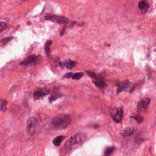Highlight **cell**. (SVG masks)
I'll use <instances>...</instances> for the list:
<instances>
[{
	"instance_id": "277c9868",
	"label": "cell",
	"mask_w": 156,
	"mask_h": 156,
	"mask_svg": "<svg viewBox=\"0 0 156 156\" xmlns=\"http://www.w3.org/2000/svg\"><path fill=\"white\" fill-rule=\"evenodd\" d=\"M45 19L60 24H67L69 22V20L67 19L66 17L58 15H48L45 16Z\"/></svg>"
},
{
	"instance_id": "7c38bea8",
	"label": "cell",
	"mask_w": 156,
	"mask_h": 156,
	"mask_svg": "<svg viewBox=\"0 0 156 156\" xmlns=\"http://www.w3.org/2000/svg\"><path fill=\"white\" fill-rule=\"evenodd\" d=\"M61 65H62L63 67H66L67 69H70V70H71V69H72L73 67H74L75 65H76V62L71 60H69L61 63Z\"/></svg>"
},
{
	"instance_id": "8fae6325",
	"label": "cell",
	"mask_w": 156,
	"mask_h": 156,
	"mask_svg": "<svg viewBox=\"0 0 156 156\" xmlns=\"http://www.w3.org/2000/svg\"><path fill=\"white\" fill-rule=\"evenodd\" d=\"M138 8L143 13H146L149 9V5L146 2L141 1L138 3Z\"/></svg>"
},
{
	"instance_id": "44dd1931",
	"label": "cell",
	"mask_w": 156,
	"mask_h": 156,
	"mask_svg": "<svg viewBox=\"0 0 156 156\" xmlns=\"http://www.w3.org/2000/svg\"><path fill=\"white\" fill-rule=\"evenodd\" d=\"M133 118H134L136 121H137L138 123H141L143 121V118L142 117H138V116H135V117H132Z\"/></svg>"
},
{
	"instance_id": "9c48e42d",
	"label": "cell",
	"mask_w": 156,
	"mask_h": 156,
	"mask_svg": "<svg viewBox=\"0 0 156 156\" xmlns=\"http://www.w3.org/2000/svg\"><path fill=\"white\" fill-rule=\"evenodd\" d=\"M134 131L135 128L134 126H129L121 131V134L124 137H128L134 134Z\"/></svg>"
},
{
	"instance_id": "d6986e66",
	"label": "cell",
	"mask_w": 156,
	"mask_h": 156,
	"mask_svg": "<svg viewBox=\"0 0 156 156\" xmlns=\"http://www.w3.org/2000/svg\"><path fill=\"white\" fill-rule=\"evenodd\" d=\"M7 104H8V102L5 100H1V110L2 111H5V108H6Z\"/></svg>"
},
{
	"instance_id": "30bf717a",
	"label": "cell",
	"mask_w": 156,
	"mask_h": 156,
	"mask_svg": "<svg viewBox=\"0 0 156 156\" xmlns=\"http://www.w3.org/2000/svg\"><path fill=\"white\" fill-rule=\"evenodd\" d=\"M130 83L131 82L129 81L128 80H124V81H123L122 82H121L118 85V87L117 89V93H120V92L126 90L129 87Z\"/></svg>"
},
{
	"instance_id": "5b68a950",
	"label": "cell",
	"mask_w": 156,
	"mask_h": 156,
	"mask_svg": "<svg viewBox=\"0 0 156 156\" xmlns=\"http://www.w3.org/2000/svg\"><path fill=\"white\" fill-rule=\"evenodd\" d=\"M37 124V121L34 117H31L30 118L28 119L27 122V131L29 134H34Z\"/></svg>"
},
{
	"instance_id": "52a82bcc",
	"label": "cell",
	"mask_w": 156,
	"mask_h": 156,
	"mask_svg": "<svg viewBox=\"0 0 156 156\" xmlns=\"http://www.w3.org/2000/svg\"><path fill=\"white\" fill-rule=\"evenodd\" d=\"M38 57L36 56H30L27 57L25 60H23L21 63L20 65H33L35 64L38 62Z\"/></svg>"
},
{
	"instance_id": "4fadbf2b",
	"label": "cell",
	"mask_w": 156,
	"mask_h": 156,
	"mask_svg": "<svg viewBox=\"0 0 156 156\" xmlns=\"http://www.w3.org/2000/svg\"><path fill=\"white\" fill-rule=\"evenodd\" d=\"M63 138H64V137L63 136H62V135L57 136L53 140V143L56 146H59L60 145V144H61L62 142L63 141Z\"/></svg>"
},
{
	"instance_id": "ac0fdd59",
	"label": "cell",
	"mask_w": 156,
	"mask_h": 156,
	"mask_svg": "<svg viewBox=\"0 0 156 156\" xmlns=\"http://www.w3.org/2000/svg\"><path fill=\"white\" fill-rule=\"evenodd\" d=\"M115 148L114 147H110V148H108L105 151V153H104V155H111L114 150Z\"/></svg>"
},
{
	"instance_id": "7a4b0ae2",
	"label": "cell",
	"mask_w": 156,
	"mask_h": 156,
	"mask_svg": "<svg viewBox=\"0 0 156 156\" xmlns=\"http://www.w3.org/2000/svg\"><path fill=\"white\" fill-rule=\"evenodd\" d=\"M71 123V118L70 115H60L53 119L51 121V124L56 129H63L68 128Z\"/></svg>"
},
{
	"instance_id": "3957f363",
	"label": "cell",
	"mask_w": 156,
	"mask_h": 156,
	"mask_svg": "<svg viewBox=\"0 0 156 156\" xmlns=\"http://www.w3.org/2000/svg\"><path fill=\"white\" fill-rule=\"evenodd\" d=\"M112 118L116 123H120L123 117V109L121 107L114 109L111 113Z\"/></svg>"
},
{
	"instance_id": "8992f818",
	"label": "cell",
	"mask_w": 156,
	"mask_h": 156,
	"mask_svg": "<svg viewBox=\"0 0 156 156\" xmlns=\"http://www.w3.org/2000/svg\"><path fill=\"white\" fill-rule=\"evenodd\" d=\"M49 93V90L46 88H42L36 90L34 92L33 97L34 100H39L48 95Z\"/></svg>"
},
{
	"instance_id": "9a60e30c",
	"label": "cell",
	"mask_w": 156,
	"mask_h": 156,
	"mask_svg": "<svg viewBox=\"0 0 156 156\" xmlns=\"http://www.w3.org/2000/svg\"><path fill=\"white\" fill-rule=\"evenodd\" d=\"M87 74L92 79H93V80H100L101 79V78L98 76V74H96L95 73H94L93 71H87Z\"/></svg>"
},
{
	"instance_id": "ba28073f",
	"label": "cell",
	"mask_w": 156,
	"mask_h": 156,
	"mask_svg": "<svg viewBox=\"0 0 156 156\" xmlns=\"http://www.w3.org/2000/svg\"><path fill=\"white\" fill-rule=\"evenodd\" d=\"M150 103V99L149 98H145L140 100L138 103V109L140 111H143L146 109Z\"/></svg>"
},
{
	"instance_id": "6da1fadb",
	"label": "cell",
	"mask_w": 156,
	"mask_h": 156,
	"mask_svg": "<svg viewBox=\"0 0 156 156\" xmlns=\"http://www.w3.org/2000/svg\"><path fill=\"white\" fill-rule=\"evenodd\" d=\"M86 135L82 132H78L71 136L65 143L66 148L69 150L76 149L81 146L86 140Z\"/></svg>"
},
{
	"instance_id": "ffe728a7",
	"label": "cell",
	"mask_w": 156,
	"mask_h": 156,
	"mask_svg": "<svg viewBox=\"0 0 156 156\" xmlns=\"http://www.w3.org/2000/svg\"><path fill=\"white\" fill-rule=\"evenodd\" d=\"M7 27V24L4 22L0 21V32L4 31Z\"/></svg>"
},
{
	"instance_id": "e0dca14e",
	"label": "cell",
	"mask_w": 156,
	"mask_h": 156,
	"mask_svg": "<svg viewBox=\"0 0 156 156\" xmlns=\"http://www.w3.org/2000/svg\"><path fill=\"white\" fill-rule=\"evenodd\" d=\"M51 43H52V42L51 41H48L47 43H45V51H46V53H47V54H49V48H50V47L51 45Z\"/></svg>"
},
{
	"instance_id": "603a6c76",
	"label": "cell",
	"mask_w": 156,
	"mask_h": 156,
	"mask_svg": "<svg viewBox=\"0 0 156 156\" xmlns=\"http://www.w3.org/2000/svg\"><path fill=\"white\" fill-rule=\"evenodd\" d=\"M72 76V73H67L66 75H65V78H70Z\"/></svg>"
},
{
	"instance_id": "2e32d148",
	"label": "cell",
	"mask_w": 156,
	"mask_h": 156,
	"mask_svg": "<svg viewBox=\"0 0 156 156\" xmlns=\"http://www.w3.org/2000/svg\"><path fill=\"white\" fill-rule=\"evenodd\" d=\"M84 76V73L82 72H79V73H76L73 74H72V78L75 80H78Z\"/></svg>"
},
{
	"instance_id": "5bb4252c",
	"label": "cell",
	"mask_w": 156,
	"mask_h": 156,
	"mask_svg": "<svg viewBox=\"0 0 156 156\" xmlns=\"http://www.w3.org/2000/svg\"><path fill=\"white\" fill-rule=\"evenodd\" d=\"M93 82L95 84V85L98 87L100 88H103L104 87L106 86V83L101 80V79L100 80H93Z\"/></svg>"
},
{
	"instance_id": "7402d4cb",
	"label": "cell",
	"mask_w": 156,
	"mask_h": 156,
	"mask_svg": "<svg viewBox=\"0 0 156 156\" xmlns=\"http://www.w3.org/2000/svg\"><path fill=\"white\" fill-rule=\"evenodd\" d=\"M11 38H4L3 40H2V43H3V44H5V43H7L9 41V40H10L11 39H10Z\"/></svg>"
}]
</instances>
